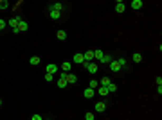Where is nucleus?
<instances>
[{
  "label": "nucleus",
  "mask_w": 162,
  "mask_h": 120,
  "mask_svg": "<svg viewBox=\"0 0 162 120\" xmlns=\"http://www.w3.org/2000/svg\"><path fill=\"white\" fill-rule=\"evenodd\" d=\"M9 7V2L7 0H0V9H7Z\"/></svg>",
  "instance_id": "a878e982"
},
{
  "label": "nucleus",
  "mask_w": 162,
  "mask_h": 120,
  "mask_svg": "<svg viewBox=\"0 0 162 120\" xmlns=\"http://www.w3.org/2000/svg\"><path fill=\"white\" fill-rule=\"evenodd\" d=\"M83 58H85V61H92V59H94V50L85 52V54H83Z\"/></svg>",
  "instance_id": "f3484780"
},
{
  "label": "nucleus",
  "mask_w": 162,
  "mask_h": 120,
  "mask_svg": "<svg viewBox=\"0 0 162 120\" xmlns=\"http://www.w3.org/2000/svg\"><path fill=\"white\" fill-rule=\"evenodd\" d=\"M103 54H104V52H101V50H94V59L99 61V59L103 58Z\"/></svg>",
  "instance_id": "5701e85b"
},
{
  "label": "nucleus",
  "mask_w": 162,
  "mask_h": 120,
  "mask_svg": "<svg viewBox=\"0 0 162 120\" xmlns=\"http://www.w3.org/2000/svg\"><path fill=\"white\" fill-rule=\"evenodd\" d=\"M20 20H22V16H18V14H16V16H13V18H11V20L7 22V25H9L11 29H15V27H18Z\"/></svg>",
  "instance_id": "f03ea898"
},
{
  "label": "nucleus",
  "mask_w": 162,
  "mask_h": 120,
  "mask_svg": "<svg viewBox=\"0 0 162 120\" xmlns=\"http://www.w3.org/2000/svg\"><path fill=\"white\" fill-rule=\"evenodd\" d=\"M83 61H85L83 54H74V58H72V63H76V65H81Z\"/></svg>",
  "instance_id": "9b49d317"
},
{
  "label": "nucleus",
  "mask_w": 162,
  "mask_h": 120,
  "mask_svg": "<svg viewBox=\"0 0 162 120\" xmlns=\"http://www.w3.org/2000/svg\"><path fill=\"white\" fill-rule=\"evenodd\" d=\"M96 90H97V93H99V97H106V95L110 93V91H108V88H106V86H97Z\"/></svg>",
  "instance_id": "0eeeda50"
},
{
  "label": "nucleus",
  "mask_w": 162,
  "mask_h": 120,
  "mask_svg": "<svg viewBox=\"0 0 162 120\" xmlns=\"http://www.w3.org/2000/svg\"><path fill=\"white\" fill-rule=\"evenodd\" d=\"M0 106H2V99H0Z\"/></svg>",
  "instance_id": "2f4dec72"
},
{
  "label": "nucleus",
  "mask_w": 162,
  "mask_h": 120,
  "mask_svg": "<svg viewBox=\"0 0 162 120\" xmlns=\"http://www.w3.org/2000/svg\"><path fill=\"white\" fill-rule=\"evenodd\" d=\"M56 36H58V40H67V32H65V30H58V34H56Z\"/></svg>",
  "instance_id": "412c9836"
},
{
  "label": "nucleus",
  "mask_w": 162,
  "mask_h": 120,
  "mask_svg": "<svg viewBox=\"0 0 162 120\" xmlns=\"http://www.w3.org/2000/svg\"><path fill=\"white\" fill-rule=\"evenodd\" d=\"M104 109H106V104H104L103 100L96 104V113H104Z\"/></svg>",
  "instance_id": "9d476101"
},
{
  "label": "nucleus",
  "mask_w": 162,
  "mask_h": 120,
  "mask_svg": "<svg viewBox=\"0 0 162 120\" xmlns=\"http://www.w3.org/2000/svg\"><path fill=\"white\" fill-rule=\"evenodd\" d=\"M132 59L135 61V63H141V61H142V54H141V52H135V54L132 56Z\"/></svg>",
  "instance_id": "6ab92c4d"
},
{
  "label": "nucleus",
  "mask_w": 162,
  "mask_h": 120,
  "mask_svg": "<svg viewBox=\"0 0 162 120\" xmlns=\"http://www.w3.org/2000/svg\"><path fill=\"white\" fill-rule=\"evenodd\" d=\"M81 65L87 68V72H88V74H92V75H94V74H97V68H99V66H97L96 63H90V61H83Z\"/></svg>",
  "instance_id": "f257e3e1"
},
{
  "label": "nucleus",
  "mask_w": 162,
  "mask_h": 120,
  "mask_svg": "<svg viewBox=\"0 0 162 120\" xmlns=\"http://www.w3.org/2000/svg\"><path fill=\"white\" fill-rule=\"evenodd\" d=\"M130 7H132L133 11H139L142 7V0H132V2H130Z\"/></svg>",
  "instance_id": "39448f33"
},
{
  "label": "nucleus",
  "mask_w": 162,
  "mask_h": 120,
  "mask_svg": "<svg viewBox=\"0 0 162 120\" xmlns=\"http://www.w3.org/2000/svg\"><path fill=\"white\" fill-rule=\"evenodd\" d=\"M29 63L32 65V66H36V65H40V58H38V56H32V58L29 59Z\"/></svg>",
  "instance_id": "aec40b11"
},
{
  "label": "nucleus",
  "mask_w": 162,
  "mask_h": 120,
  "mask_svg": "<svg viewBox=\"0 0 162 120\" xmlns=\"http://www.w3.org/2000/svg\"><path fill=\"white\" fill-rule=\"evenodd\" d=\"M119 2H122V0H115V4H119Z\"/></svg>",
  "instance_id": "7c9ffc66"
},
{
  "label": "nucleus",
  "mask_w": 162,
  "mask_h": 120,
  "mask_svg": "<svg viewBox=\"0 0 162 120\" xmlns=\"http://www.w3.org/2000/svg\"><path fill=\"white\" fill-rule=\"evenodd\" d=\"M67 82H69V84H76V82H78V77H76L74 74H70V72H67Z\"/></svg>",
  "instance_id": "1a4fd4ad"
},
{
  "label": "nucleus",
  "mask_w": 162,
  "mask_h": 120,
  "mask_svg": "<svg viewBox=\"0 0 162 120\" xmlns=\"http://www.w3.org/2000/svg\"><path fill=\"white\" fill-rule=\"evenodd\" d=\"M117 63L121 65V68H126V63H128V61L124 59V58H117Z\"/></svg>",
  "instance_id": "393cba45"
},
{
  "label": "nucleus",
  "mask_w": 162,
  "mask_h": 120,
  "mask_svg": "<svg viewBox=\"0 0 162 120\" xmlns=\"http://www.w3.org/2000/svg\"><path fill=\"white\" fill-rule=\"evenodd\" d=\"M6 25H7V22H6V20H0V30L6 29Z\"/></svg>",
  "instance_id": "c85d7f7f"
},
{
  "label": "nucleus",
  "mask_w": 162,
  "mask_h": 120,
  "mask_svg": "<svg viewBox=\"0 0 162 120\" xmlns=\"http://www.w3.org/2000/svg\"><path fill=\"white\" fill-rule=\"evenodd\" d=\"M31 118H32V120H41V115H32Z\"/></svg>",
  "instance_id": "c756f323"
},
{
  "label": "nucleus",
  "mask_w": 162,
  "mask_h": 120,
  "mask_svg": "<svg viewBox=\"0 0 162 120\" xmlns=\"http://www.w3.org/2000/svg\"><path fill=\"white\" fill-rule=\"evenodd\" d=\"M112 59H113V56H110V54H103V58L99 61H101V63H110Z\"/></svg>",
  "instance_id": "a211bd4d"
},
{
  "label": "nucleus",
  "mask_w": 162,
  "mask_h": 120,
  "mask_svg": "<svg viewBox=\"0 0 162 120\" xmlns=\"http://www.w3.org/2000/svg\"><path fill=\"white\" fill-rule=\"evenodd\" d=\"M27 29H29V23H27L25 20H20V23H18V30L23 32V30H27Z\"/></svg>",
  "instance_id": "4468645a"
},
{
  "label": "nucleus",
  "mask_w": 162,
  "mask_h": 120,
  "mask_svg": "<svg viewBox=\"0 0 162 120\" xmlns=\"http://www.w3.org/2000/svg\"><path fill=\"white\" fill-rule=\"evenodd\" d=\"M99 86V81H96V79H92L90 82H88V88H92V90H96Z\"/></svg>",
  "instance_id": "4be33fe9"
},
{
  "label": "nucleus",
  "mask_w": 162,
  "mask_h": 120,
  "mask_svg": "<svg viewBox=\"0 0 162 120\" xmlns=\"http://www.w3.org/2000/svg\"><path fill=\"white\" fill-rule=\"evenodd\" d=\"M108 65H110V70L112 72H119V70H121V65L117 63V59H112Z\"/></svg>",
  "instance_id": "20e7f679"
},
{
  "label": "nucleus",
  "mask_w": 162,
  "mask_h": 120,
  "mask_svg": "<svg viewBox=\"0 0 162 120\" xmlns=\"http://www.w3.org/2000/svg\"><path fill=\"white\" fill-rule=\"evenodd\" d=\"M45 72H47V74H56V72H58V65H56V63H49V65L45 66Z\"/></svg>",
  "instance_id": "7ed1b4c3"
},
{
  "label": "nucleus",
  "mask_w": 162,
  "mask_h": 120,
  "mask_svg": "<svg viewBox=\"0 0 162 120\" xmlns=\"http://www.w3.org/2000/svg\"><path fill=\"white\" fill-rule=\"evenodd\" d=\"M70 68H72V63H70V61H65V63L61 65V70H63V72H70Z\"/></svg>",
  "instance_id": "dca6fc26"
},
{
  "label": "nucleus",
  "mask_w": 162,
  "mask_h": 120,
  "mask_svg": "<svg viewBox=\"0 0 162 120\" xmlns=\"http://www.w3.org/2000/svg\"><path fill=\"white\" fill-rule=\"evenodd\" d=\"M106 88H108V91H110V93H115V91H117V84H115V82H108V84H106Z\"/></svg>",
  "instance_id": "2eb2a0df"
},
{
  "label": "nucleus",
  "mask_w": 162,
  "mask_h": 120,
  "mask_svg": "<svg viewBox=\"0 0 162 120\" xmlns=\"http://www.w3.org/2000/svg\"><path fill=\"white\" fill-rule=\"evenodd\" d=\"M110 82V77H101V81H99V86H106Z\"/></svg>",
  "instance_id": "b1692460"
},
{
  "label": "nucleus",
  "mask_w": 162,
  "mask_h": 120,
  "mask_svg": "<svg viewBox=\"0 0 162 120\" xmlns=\"http://www.w3.org/2000/svg\"><path fill=\"white\" fill-rule=\"evenodd\" d=\"M94 118H96L94 113H87V115H85V120H94Z\"/></svg>",
  "instance_id": "cd10ccee"
},
{
  "label": "nucleus",
  "mask_w": 162,
  "mask_h": 120,
  "mask_svg": "<svg viewBox=\"0 0 162 120\" xmlns=\"http://www.w3.org/2000/svg\"><path fill=\"white\" fill-rule=\"evenodd\" d=\"M49 16H51V20H60V18H61V11L49 9Z\"/></svg>",
  "instance_id": "423d86ee"
},
{
  "label": "nucleus",
  "mask_w": 162,
  "mask_h": 120,
  "mask_svg": "<svg viewBox=\"0 0 162 120\" xmlns=\"http://www.w3.org/2000/svg\"><path fill=\"white\" fill-rule=\"evenodd\" d=\"M126 11V6H124V2H119V4H115V13H124Z\"/></svg>",
  "instance_id": "f8f14e48"
},
{
  "label": "nucleus",
  "mask_w": 162,
  "mask_h": 120,
  "mask_svg": "<svg viewBox=\"0 0 162 120\" xmlns=\"http://www.w3.org/2000/svg\"><path fill=\"white\" fill-rule=\"evenodd\" d=\"M49 9H54V11H63V4L61 2H54L49 6Z\"/></svg>",
  "instance_id": "ddd939ff"
},
{
  "label": "nucleus",
  "mask_w": 162,
  "mask_h": 120,
  "mask_svg": "<svg viewBox=\"0 0 162 120\" xmlns=\"http://www.w3.org/2000/svg\"><path fill=\"white\" fill-rule=\"evenodd\" d=\"M83 95H85V99H92L94 95H96V90H92V88H85V91H83Z\"/></svg>",
  "instance_id": "6e6552de"
},
{
  "label": "nucleus",
  "mask_w": 162,
  "mask_h": 120,
  "mask_svg": "<svg viewBox=\"0 0 162 120\" xmlns=\"http://www.w3.org/2000/svg\"><path fill=\"white\" fill-rule=\"evenodd\" d=\"M45 81H47V82H52V81H54V74H45Z\"/></svg>",
  "instance_id": "bb28decb"
}]
</instances>
